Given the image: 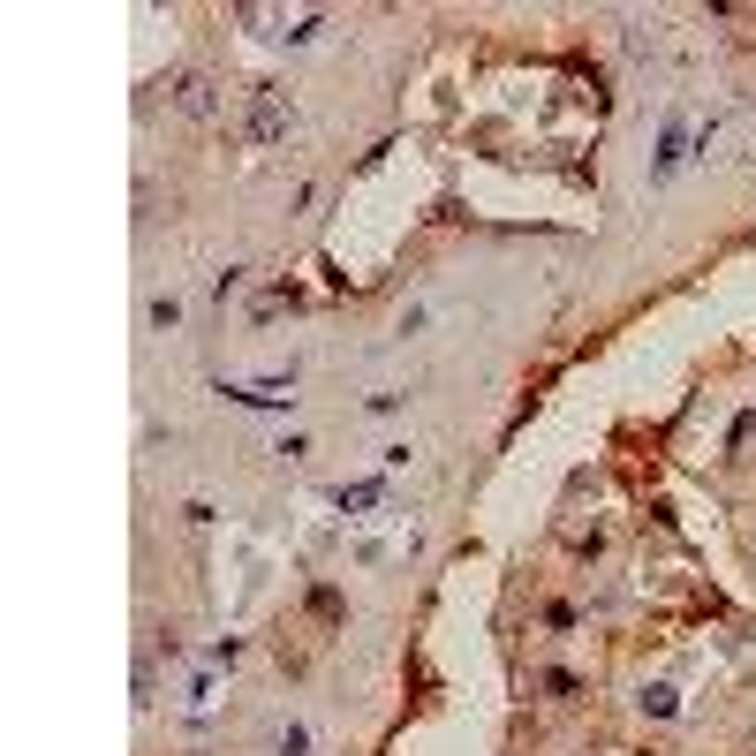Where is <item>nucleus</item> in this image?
<instances>
[{"label": "nucleus", "instance_id": "15", "mask_svg": "<svg viewBox=\"0 0 756 756\" xmlns=\"http://www.w3.org/2000/svg\"><path fill=\"white\" fill-rule=\"evenodd\" d=\"M243 280H251V265H219V273H212V303H227Z\"/></svg>", "mask_w": 756, "mask_h": 756}, {"label": "nucleus", "instance_id": "13", "mask_svg": "<svg viewBox=\"0 0 756 756\" xmlns=\"http://www.w3.org/2000/svg\"><path fill=\"white\" fill-rule=\"evenodd\" d=\"M545 629L552 635H575V629H583V613H575L568 597H552V605H545Z\"/></svg>", "mask_w": 756, "mask_h": 756}, {"label": "nucleus", "instance_id": "1", "mask_svg": "<svg viewBox=\"0 0 756 756\" xmlns=\"http://www.w3.org/2000/svg\"><path fill=\"white\" fill-rule=\"evenodd\" d=\"M295 136V99L288 84H251L243 91V114H235V144H251V152H273V144H288Z\"/></svg>", "mask_w": 756, "mask_h": 756}, {"label": "nucleus", "instance_id": "12", "mask_svg": "<svg viewBox=\"0 0 756 756\" xmlns=\"http://www.w3.org/2000/svg\"><path fill=\"white\" fill-rule=\"evenodd\" d=\"M423 326H431V303H401V318H394V334H401V340H417Z\"/></svg>", "mask_w": 756, "mask_h": 756}, {"label": "nucleus", "instance_id": "9", "mask_svg": "<svg viewBox=\"0 0 756 756\" xmlns=\"http://www.w3.org/2000/svg\"><path fill=\"white\" fill-rule=\"evenodd\" d=\"M635 712L666 726V718H681V688H673V681H643V688H635Z\"/></svg>", "mask_w": 756, "mask_h": 756}, {"label": "nucleus", "instance_id": "16", "mask_svg": "<svg viewBox=\"0 0 756 756\" xmlns=\"http://www.w3.org/2000/svg\"><path fill=\"white\" fill-rule=\"evenodd\" d=\"M401 401H409V386H378L371 401H364V417H394V409H401Z\"/></svg>", "mask_w": 756, "mask_h": 756}, {"label": "nucleus", "instance_id": "11", "mask_svg": "<svg viewBox=\"0 0 756 756\" xmlns=\"http://www.w3.org/2000/svg\"><path fill=\"white\" fill-rule=\"evenodd\" d=\"M273 756H318L310 726H303V718H280V726H273Z\"/></svg>", "mask_w": 756, "mask_h": 756}, {"label": "nucleus", "instance_id": "8", "mask_svg": "<svg viewBox=\"0 0 756 756\" xmlns=\"http://www.w3.org/2000/svg\"><path fill=\"white\" fill-rule=\"evenodd\" d=\"M182 318H190V303H182L174 288L144 295V326H152V334H182Z\"/></svg>", "mask_w": 756, "mask_h": 756}, {"label": "nucleus", "instance_id": "2", "mask_svg": "<svg viewBox=\"0 0 756 756\" xmlns=\"http://www.w3.org/2000/svg\"><path fill=\"white\" fill-rule=\"evenodd\" d=\"M235 23H243L251 39H265V45H288V53H303V45H318L326 31H334L326 8H235Z\"/></svg>", "mask_w": 756, "mask_h": 756}, {"label": "nucleus", "instance_id": "18", "mask_svg": "<svg viewBox=\"0 0 756 756\" xmlns=\"http://www.w3.org/2000/svg\"><path fill=\"white\" fill-rule=\"evenodd\" d=\"M273 454H280V462H303V454H310V439H303V431H288V439H273Z\"/></svg>", "mask_w": 756, "mask_h": 756}, {"label": "nucleus", "instance_id": "14", "mask_svg": "<svg viewBox=\"0 0 756 756\" xmlns=\"http://www.w3.org/2000/svg\"><path fill=\"white\" fill-rule=\"evenodd\" d=\"M605 545H613L605 530H575V538H568V552H575V560H605Z\"/></svg>", "mask_w": 756, "mask_h": 756}, {"label": "nucleus", "instance_id": "10", "mask_svg": "<svg viewBox=\"0 0 756 756\" xmlns=\"http://www.w3.org/2000/svg\"><path fill=\"white\" fill-rule=\"evenodd\" d=\"M243 658H251V635H212V643H205V658H197V666H212V673H235Z\"/></svg>", "mask_w": 756, "mask_h": 756}, {"label": "nucleus", "instance_id": "7", "mask_svg": "<svg viewBox=\"0 0 756 756\" xmlns=\"http://www.w3.org/2000/svg\"><path fill=\"white\" fill-rule=\"evenodd\" d=\"M167 99L190 114V122H212V114H219V99H212V84L197 76V69H174V76H167Z\"/></svg>", "mask_w": 756, "mask_h": 756}, {"label": "nucleus", "instance_id": "5", "mask_svg": "<svg viewBox=\"0 0 756 756\" xmlns=\"http://www.w3.org/2000/svg\"><path fill=\"white\" fill-rule=\"evenodd\" d=\"M688 144H712V129H688L681 114H673V122L658 129V160H651V182H673V174H681V160H688Z\"/></svg>", "mask_w": 756, "mask_h": 756}, {"label": "nucleus", "instance_id": "17", "mask_svg": "<svg viewBox=\"0 0 756 756\" xmlns=\"http://www.w3.org/2000/svg\"><path fill=\"white\" fill-rule=\"evenodd\" d=\"M417 462V447H409V439H386V447H378V469H386V477H394V469H409Z\"/></svg>", "mask_w": 756, "mask_h": 756}, {"label": "nucleus", "instance_id": "6", "mask_svg": "<svg viewBox=\"0 0 756 756\" xmlns=\"http://www.w3.org/2000/svg\"><path fill=\"white\" fill-rule=\"evenodd\" d=\"M212 712H219V673L197 666L190 681H182V704H174V718H182V726H212Z\"/></svg>", "mask_w": 756, "mask_h": 756}, {"label": "nucleus", "instance_id": "4", "mask_svg": "<svg viewBox=\"0 0 756 756\" xmlns=\"http://www.w3.org/2000/svg\"><path fill=\"white\" fill-rule=\"evenodd\" d=\"M318 500L334 507V514H348V522H371L378 507H386V477H356V484H326Z\"/></svg>", "mask_w": 756, "mask_h": 756}, {"label": "nucleus", "instance_id": "3", "mask_svg": "<svg viewBox=\"0 0 756 756\" xmlns=\"http://www.w3.org/2000/svg\"><path fill=\"white\" fill-rule=\"evenodd\" d=\"M212 394H219L227 409H288L295 401V364L288 371H265V378H219Z\"/></svg>", "mask_w": 756, "mask_h": 756}]
</instances>
